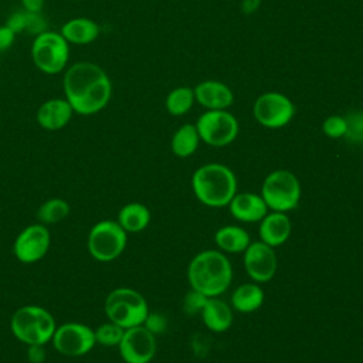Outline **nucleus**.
Instances as JSON below:
<instances>
[{"label": "nucleus", "mask_w": 363, "mask_h": 363, "mask_svg": "<svg viewBox=\"0 0 363 363\" xmlns=\"http://www.w3.org/2000/svg\"><path fill=\"white\" fill-rule=\"evenodd\" d=\"M10 329L24 345H45L51 342L57 329L54 316L43 306L24 305L11 316Z\"/></svg>", "instance_id": "obj_4"}, {"label": "nucleus", "mask_w": 363, "mask_h": 363, "mask_svg": "<svg viewBox=\"0 0 363 363\" xmlns=\"http://www.w3.org/2000/svg\"><path fill=\"white\" fill-rule=\"evenodd\" d=\"M143 326L156 336V335L162 333L166 329L167 322H166V318L163 315H160V313H150L149 312L146 319H145V322H143Z\"/></svg>", "instance_id": "obj_32"}, {"label": "nucleus", "mask_w": 363, "mask_h": 363, "mask_svg": "<svg viewBox=\"0 0 363 363\" xmlns=\"http://www.w3.org/2000/svg\"><path fill=\"white\" fill-rule=\"evenodd\" d=\"M322 130L328 138H332V139L343 138L346 132L345 116H340V115L328 116L322 123Z\"/></svg>", "instance_id": "obj_29"}, {"label": "nucleus", "mask_w": 363, "mask_h": 363, "mask_svg": "<svg viewBox=\"0 0 363 363\" xmlns=\"http://www.w3.org/2000/svg\"><path fill=\"white\" fill-rule=\"evenodd\" d=\"M187 278L191 289L206 296H218L230 286L233 267L230 259L217 250H206L193 257L187 267Z\"/></svg>", "instance_id": "obj_2"}, {"label": "nucleus", "mask_w": 363, "mask_h": 363, "mask_svg": "<svg viewBox=\"0 0 363 363\" xmlns=\"http://www.w3.org/2000/svg\"><path fill=\"white\" fill-rule=\"evenodd\" d=\"M74 113L72 106L65 98H51L38 106L35 119L45 130H60L69 123Z\"/></svg>", "instance_id": "obj_15"}, {"label": "nucleus", "mask_w": 363, "mask_h": 363, "mask_svg": "<svg viewBox=\"0 0 363 363\" xmlns=\"http://www.w3.org/2000/svg\"><path fill=\"white\" fill-rule=\"evenodd\" d=\"M196 101L208 109H227L234 102V94L225 84L207 79L200 82L194 89Z\"/></svg>", "instance_id": "obj_17"}, {"label": "nucleus", "mask_w": 363, "mask_h": 363, "mask_svg": "<svg viewBox=\"0 0 363 363\" xmlns=\"http://www.w3.org/2000/svg\"><path fill=\"white\" fill-rule=\"evenodd\" d=\"M302 189L298 177L289 170H274L262 182L261 197L272 211L288 213L301 200Z\"/></svg>", "instance_id": "obj_7"}, {"label": "nucleus", "mask_w": 363, "mask_h": 363, "mask_svg": "<svg viewBox=\"0 0 363 363\" xmlns=\"http://www.w3.org/2000/svg\"><path fill=\"white\" fill-rule=\"evenodd\" d=\"M191 189L197 200L204 206L224 207L237 193V179L228 166L207 163L193 173Z\"/></svg>", "instance_id": "obj_3"}, {"label": "nucleus", "mask_w": 363, "mask_h": 363, "mask_svg": "<svg viewBox=\"0 0 363 363\" xmlns=\"http://www.w3.org/2000/svg\"><path fill=\"white\" fill-rule=\"evenodd\" d=\"M69 204L64 199H48L37 210V218L41 224H55L69 214Z\"/></svg>", "instance_id": "obj_26"}, {"label": "nucleus", "mask_w": 363, "mask_h": 363, "mask_svg": "<svg viewBox=\"0 0 363 363\" xmlns=\"http://www.w3.org/2000/svg\"><path fill=\"white\" fill-rule=\"evenodd\" d=\"M31 60L35 68L47 75H55L67 69L69 60V43L61 33L47 30L34 37Z\"/></svg>", "instance_id": "obj_6"}, {"label": "nucleus", "mask_w": 363, "mask_h": 363, "mask_svg": "<svg viewBox=\"0 0 363 363\" xmlns=\"http://www.w3.org/2000/svg\"><path fill=\"white\" fill-rule=\"evenodd\" d=\"M194 91L190 86H177L166 96V109L173 116H182L187 113L194 104Z\"/></svg>", "instance_id": "obj_25"}, {"label": "nucleus", "mask_w": 363, "mask_h": 363, "mask_svg": "<svg viewBox=\"0 0 363 363\" xmlns=\"http://www.w3.org/2000/svg\"><path fill=\"white\" fill-rule=\"evenodd\" d=\"M200 140L223 147L234 142L238 135V122L227 109H208L196 122Z\"/></svg>", "instance_id": "obj_9"}, {"label": "nucleus", "mask_w": 363, "mask_h": 363, "mask_svg": "<svg viewBox=\"0 0 363 363\" xmlns=\"http://www.w3.org/2000/svg\"><path fill=\"white\" fill-rule=\"evenodd\" d=\"M228 208L234 218L244 223L261 221L268 211V207L261 194L250 191L235 193V196L228 203Z\"/></svg>", "instance_id": "obj_16"}, {"label": "nucleus", "mask_w": 363, "mask_h": 363, "mask_svg": "<svg viewBox=\"0 0 363 363\" xmlns=\"http://www.w3.org/2000/svg\"><path fill=\"white\" fill-rule=\"evenodd\" d=\"M48 30V24L47 20L44 18V16L41 13H31V11H26V27L24 31L27 34L31 35H38L44 31Z\"/></svg>", "instance_id": "obj_31"}, {"label": "nucleus", "mask_w": 363, "mask_h": 363, "mask_svg": "<svg viewBox=\"0 0 363 363\" xmlns=\"http://www.w3.org/2000/svg\"><path fill=\"white\" fill-rule=\"evenodd\" d=\"M105 313L109 322L123 329L143 325L149 306L145 296L132 288H116L105 299Z\"/></svg>", "instance_id": "obj_5"}, {"label": "nucleus", "mask_w": 363, "mask_h": 363, "mask_svg": "<svg viewBox=\"0 0 363 363\" xmlns=\"http://www.w3.org/2000/svg\"><path fill=\"white\" fill-rule=\"evenodd\" d=\"M57 352L68 357L86 354L95 346V330L79 322H68L57 326L51 339Z\"/></svg>", "instance_id": "obj_10"}, {"label": "nucleus", "mask_w": 363, "mask_h": 363, "mask_svg": "<svg viewBox=\"0 0 363 363\" xmlns=\"http://www.w3.org/2000/svg\"><path fill=\"white\" fill-rule=\"evenodd\" d=\"M45 0H21V6L26 11L31 13H41L44 9Z\"/></svg>", "instance_id": "obj_36"}, {"label": "nucleus", "mask_w": 363, "mask_h": 363, "mask_svg": "<svg viewBox=\"0 0 363 363\" xmlns=\"http://www.w3.org/2000/svg\"><path fill=\"white\" fill-rule=\"evenodd\" d=\"M71 1H79V0H71Z\"/></svg>", "instance_id": "obj_38"}, {"label": "nucleus", "mask_w": 363, "mask_h": 363, "mask_svg": "<svg viewBox=\"0 0 363 363\" xmlns=\"http://www.w3.org/2000/svg\"><path fill=\"white\" fill-rule=\"evenodd\" d=\"M199 142H200V136L196 125L184 123L173 133L170 147L176 156L189 157L197 150Z\"/></svg>", "instance_id": "obj_24"}, {"label": "nucleus", "mask_w": 363, "mask_h": 363, "mask_svg": "<svg viewBox=\"0 0 363 363\" xmlns=\"http://www.w3.org/2000/svg\"><path fill=\"white\" fill-rule=\"evenodd\" d=\"M51 237L48 228L38 223L26 227L16 237L13 251L16 258L23 264H33L40 261L50 248Z\"/></svg>", "instance_id": "obj_12"}, {"label": "nucleus", "mask_w": 363, "mask_h": 363, "mask_svg": "<svg viewBox=\"0 0 363 363\" xmlns=\"http://www.w3.org/2000/svg\"><path fill=\"white\" fill-rule=\"evenodd\" d=\"M128 233L113 220H102L96 223L86 240L88 252L92 258L101 262L116 259L126 247Z\"/></svg>", "instance_id": "obj_8"}, {"label": "nucleus", "mask_w": 363, "mask_h": 363, "mask_svg": "<svg viewBox=\"0 0 363 363\" xmlns=\"http://www.w3.org/2000/svg\"><path fill=\"white\" fill-rule=\"evenodd\" d=\"M123 333H125L123 328H121L113 322H106L95 329V342L105 347L118 346L122 340Z\"/></svg>", "instance_id": "obj_27"}, {"label": "nucleus", "mask_w": 363, "mask_h": 363, "mask_svg": "<svg viewBox=\"0 0 363 363\" xmlns=\"http://www.w3.org/2000/svg\"><path fill=\"white\" fill-rule=\"evenodd\" d=\"M265 294L257 282H247L237 286L231 295V305L241 313H251L261 308Z\"/></svg>", "instance_id": "obj_21"}, {"label": "nucleus", "mask_w": 363, "mask_h": 363, "mask_svg": "<svg viewBox=\"0 0 363 363\" xmlns=\"http://www.w3.org/2000/svg\"><path fill=\"white\" fill-rule=\"evenodd\" d=\"M208 296H206L204 294L199 292V291H194V289H190L186 296H184V301H183V309L186 313L189 315H196V313H201L204 305H206V301H207Z\"/></svg>", "instance_id": "obj_30"}, {"label": "nucleus", "mask_w": 363, "mask_h": 363, "mask_svg": "<svg viewBox=\"0 0 363 363\" xmlns=\"http://www.w3.org/2000/svg\"><path fill=\"white\" fill-rule=\"evenodd\" d=\"M121 357L126 363H149L156 353V336L143 325L125 329L118 345Z\"/></svg>", "instance_id": "obj_13"}, {"label": "nucleus", "mask_w": 363, "mask_h": 363, "mask_svg": "<svg viewBox=\"0 0 363 363\" xmlns=\"http://www.w3.org/2000/svg\"><path fill=\"white\" fill-rule=\"evenodd\" d=\"M259 4H261V0H242V3H241V10H242V13H245V14H251V13H254V11L258 10Z\"/></svg>", "instance_id": "obj_37"}, {"label": "nucleus", "mask_w": 363, "mask_h": 363, "mask_svg": "<svg viewBox=\"0 0 363 363\" xmlns=\"http://www.w3.org/2000/svg\"><path fill=\"white\" fill-rule=\"evenodd\" d=\"M60 33L69 44L86 45L98 38L101 28L96 21L88 17H75L64 23Z\"/></svg>", "instance_id": "obj_20"}, {"label": "nucleus", "mask_w": 363, "mask_h": 363, "mask_svg": "<svg viewBox=\"0 0 363 363\" xmlns=\"http://www.w3.org/2000/svg\"><path fill=\"white\" fill-rule=\"evenodd\" d=\"M116 221L126 233H139L149 225L150 211L142 203H128L119 210Z\"/></svg>", "instance_id": "obj_23"}, {"label": "nucleus", "mask_w": 363, "mask_h": 363, "mask_svg": "<svg viewBox=\"0 0 363 363\" xmlns=\"http://www.w3.org/2000/svg\"><path fill=\"white\" fill-rule=\"evenodd\" d=\"M44 345H30L27 349V359L30 363H43L45 360Z\"/></svg>", "instance_id": "obj_35"}, {"label": "nucleus", "mask_w": 363, "mask_h": 363, "mask_svg": "<svg viewBox=\"0 0 363 363\" xmlns=\"http://www.w3.org/2000/svg\"><path fill=\"white\" fill-rule=\"evenodd\" d=\"M242 261L248 277L257 284L271 281L278 268L274 248L262 241L250 242L244 251Z\"/></svg>", "instance_id": "obj_14"}, {"label": "nucleus", "mask_w": 363, "mask_h": 363, "mask_svg": "<svg viewBox=\"0 0 363 363\" xmlns=\"http://www.w3.org/2000/svg\"><path fill=\"white\" fill-rule=\"evenodd\" d=\"M292 224L286 213L271 211L259 221V237L261 241L275 248L282 245L291 235Z\"/></svg>", "instance_id": "obj_18"}, {"label": "nucleus", "mask_w": 363, "mask_h": 363, "mask_svg": "<svg viewBox=\"0 0 363 363\" xmlns=\"http://www.w3.org/2000/svg\"><path fill=\"white\" fill-rule=\"evenodd\" d=\"M214 242L221 250V252H244L250 245L251 240L248 233L238 225H224L218 228L214 234Z\"/></svg>", "instance_id": "obj_22"}, {"label": "nucleus", "mask_w": 363, "mask_h": 363, "mask_svg": "<svg viewBox=\"0 0 363 363\" xmlns=\"http://www.w3.org/2000/svg\"><path fill=\"white\" fill-rule=\"evenodd\" d=\"M6 26H7L9 28H11L16 34L23 33V31H24V27H26V10L21 9V10L14 11L13 14H10V16L7 17Z\"/></svg>", "instance_id": "obj_33"}, {"label": "nucleus", "mask_w": 363, "mask_h": 363, "mask_svg": "<svg viewBox=\"0 0 363 363\" xmlns=\"http://www.w3.org/2000/svg\"><path fill=\"white\" fill-rule=\"evenodd\" d=\"M254 118L268 129H278L288 125L295 115L292 101L279 92L261 94L254 102Z\"/></svg>", "instance_id": "obj_11"}, {"label": "nucleus", "mask_w": 363, "mask_h": 363, "mask_svg": "<svg viewBox=\"0 0 363 363\" xmlns=\"http://www.w3.org/2000/svg\"><path fill=\"white\" fill-rule=\"evenodd\" d=\"M16 35L17 34L11 28H9L6 24L0 27V52L7 51L14 44Z\"/></svg>", "instance_id": "obj_34"}, {"label": "nucleus", "mask_w": 363, "mask_h": 363, "mask_svg": "<svg viewBox=\"0 0 363 363\" xmlns=\"http://www.w3.org/2000/svg\"><path fill=\"white\" fill-rule=\"evenodd\" d=\"M345 136L352 143H363V111H352L345 116Z\"/></svg>", "instance_id": "obj_28"}, {"label": "nucleus", "mask_w": 363, "mask_h": 363, "mask_svg": "<svg viewBox=\"0 0 363 363\" xmlns=\"http://www.w3.org/2000/svg\"><path fill=\"white\" fill-rule=\"evenodd\" d=\"M62 89L74 112L84 116L101 112L112 96L111 78L102 67L89 61L75 62L65 69Z\"/></svg>", "instance_id": "obj_1"}, {"label": "nucleus", "mask_w": 363, "mask_h": 363, "mask_svg": "<svg viewBox=\"0 0 363 363\" xmlns=\"http://www.w3.org/2000/svg\"><path fill=\"white\" fill-rule=\"evenodd\" d=\"M201 319L207 329L213 332H225L233 325V309L231 306L218 299L217 296L207 298L206 305L201 311Z\"/></svg>", "instance_id": "obj_19"}]
</instances>
